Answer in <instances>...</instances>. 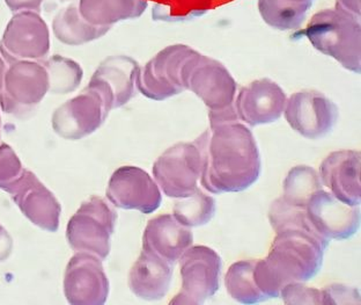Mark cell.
<instances>
[{
	"label": "cell",
	"mask_w": 361,
	"mask_h": 305,
	"mask_svg": "<svg viewBox=\"0 0 361 305\" xmlns=\"http://www.w3.org/2000/svg\"><path fill=\"white\" fill-rule=\"evenodd\" d=\"M43 66L48 73L49 93L65 95L77 91L84 78V71L79 63L64 56L54 55L43 59Z\"/></svg>",
	"instance_id": "cell-24"
},
{
	"label": "cell",
	"mask_w": 361,
	"mask_h": 305,
	"mask_svg": "<svg viewBox=\"0 0 361 305\" xmlns=\"http://www.w3.org/2000/svg\"><path fill=\"white\" fill-rule=\"evenodd\" d=\"M139 68L138 62L129 56H110L99 65L88 85L104 95L113 111L137 95Z\"/></svg>",
	"instance_id": "cell-18"
},
{
	"label": "cell",
	"mask_w": 361,
	"mask_h": 305,
	"mask_svg": "<svg viewBox=\"0 0 361 305\" xmlns=\"http://www.w3.org/2000/svg\"><path fill=\"white\" fill-rule=\"evenodd\" d=\"M110 28L93 26L81 16L78 4H70L61 8L52 20V32L59 42L78 47L99 40Z\"/></svg>",
	"instance_id": "cell-23"
},
{
	"label": "cell",
	"mask_w": 361,
	"mask_h": 305,
	"mask_svg": "<svg viewBox=\"0 0 361 305\" xmlns=\"http://www.w3.org/2000/svg\"><path fill=\"white\" fill-rule=\"evenodd\" d=\"M117 214L100 196H92L81 203L66 227V239L75 252H86L100 258L109 256L111 236Z\"/></svg>",
	"instance_id": "cell-5"
},
{
	"label": "cell",
	"mask_w": 361,
	"mask_h": 305,
	"mask_svg": "<svg viewBox=\"0 0 361 305\" xmlns=\"http://www.w3.org/2000/svg\"><path fill=\"white\" fill-rule=\"evenodd\" d=\"M279 296L286 304H322V290L303 286L302 282L287 285Z\"/></svg>",
	"instance_id": "cell-30"
},
{
	"label": "cell",
	"mask_w": 361,
	"mask_h": 305,
	"mask_svg": "<svg viewBox=\"0 0 361 305\" xmlns=\"http://www.w3.org/2000/svg\"><path fill=\"white\" fill-rule=\"evenodd\" d=\"M63 288L70 304H104L109 295V280L102 260L86 252H75L65 268Z\"/></svg>",
	"instance_id": "cell-12"
},
{
	"label": "cell",
	"mask_w": 361,
	"mask_h": 305,
	"mask_svg": "<svg viewBox=\"0 0 361 305\" xmlns=\"http://www.w3.org/2000/svg\"><path fill=\"white\" fill-rule=\"evenodd\" d=\"M173 265L142 250L129 273L130 290L146 301L165 297L171 286Z\"/></svg>",
	"instance_id": "cell-21"
},
{
	"label": "cell",
	"mask_w": 361,
	"mask_h": 305,
	"mask_svg": "<svg viewBox=\"0 0 361 305\" xmlns=\"http://www.w3.org/2000/svg\"><path fill=\"white\" fill-rule=\"evenodd\" d=\"M48 93V73L42 63H11L0 88V108L8 115L23 117L34 111Z\"/></svg>",
	"instance_id": "cell-7"
},
{
	"label": "cell",
	"mask_w": 361,
	"mask_h": 305,
	"mask_svg": "<svg viewBox=\"0 0 361 305\" xmlns=\"http://www.w3.org/2000/svg\"><path fill=\"white\" fill-rule=\"evenodd\" d=\"M284 113L292 129L310 140L326 136L338 119L337 106L315 90H302L290 95Z\"/></svg>",
	"instance_id": "cell-13"
},
{
	"label": "cell",
	"mask_w": 361,
	"mask_h": 305,
	"mask_svg": "<svg viewBox=\"0 0 361 305\" xmlns=\"http://www.w3.org/2000/svg\"><path fill=\"white\" fill-rule=\"evenodd\" d=\"M195 144L203 162L202 186L209 192H242L259 177L261 155L255 137L239 121L210 126Z\"/></svg>",
	"instance_id": "cell-1"
},
{
	"label": "cell",
	"mask_w": 361,
	"mask_h": 305,
	"mask_svg": "<svg viewBox=\"0 0 361 305\" xmlns=\"http://www.w3.org/2000/svg\"><path fill=\"white\" fill-rule=\"evenodd\" d=\"M0 136H1V117H0Z\"/></svg>",
	"instance_id": "cell-37"
},
{
	"label": "cell",
	"mask_w": 361,
	"mask_h": 305,
	"mask_svg": "<svg viewBox=\"0 0 361 305\" xmlns=\"http://www.w3.org/2000/svg\"><path fill=\"white\" fill-rule=\"evenodd\" d=\"M49 52L50 30L42 16L32 11L14 13L0 40V55L5 62H42Z\"/></svg>",
	"instance_id": "cell-9"
},
{
	"label": "cell",
	"mask_w": 361,
	"mask_h": 305,
	"mask_svg": "<svg viewBox=\"0 0 361 305\" xmlns=\"http://www.w3.org/2000/svg\"><path fill=\"white\" fill-rule=\"evenodd\" d=\"M286 100L284 90L277 83L262 78L240 90L234 108L239 120L255 127L277 121L283 115Z\"/></svg>",
	"instance_id": "cell-17"
},
{
	"label": "cell",
	"mask_w": 361,
	"mask_h": 305,
	"mask_svg": "<svg viewBox=\"0 0 361 305\" xmlns=\"http://www.w3.org/2000/svg\"><path fill=\"white\" fill-rule=\"evenodd\" d=\"M61 3H68V1H71V0H59Z\"/></svg>",
	"instance_id": "cell-38"
},
{
	"label": "cell",
	"mask_w": 361,
	"mask_h": 305,
	"mask_svg": "<svg viewBox=\"0 0 361 305\" xmlns=\"http://www.w3.org/2000/svg\"><path fill=\"white\" fill-rule=\"evenodd\" d=\"M295 4H300V5H306V6L312 7L313 5V0H290Z\"/></svg>",
	"instance_id": "cell-36"
},
{
	"label": "cell",
	"mask_w": 361,
	"mask_h": 305,
	"mask_svg": "<svg viewBox=\"0 0 361 305\" xmlns=\"http://www.w3.org/2000/svg\"><path fill=\"white\" fill-rule=\"evenodd\" d=\"M254 260H242L233 263L226 274V289L229 295L243 304H255L264 301L265 296L256 286Z\"/></svg>",
	"instance_id": "cell-26"
},
{
	"label": "cell",
	"mask_w": 361,
	"mask_h": 305,
	"mask_svg": "<svg viewBox=\"0 0 361 305\" xmlns=\"http://www.w3.org/2000/svg\"><path fill=\"white\" fill-rule=\"evenodd\" d=\"M182 287L171 304H202L219 289L221 258L207 246H192L180 257Z\"/></svg>",
	"instance_id": "cell-8"
},
{
	"label": "cell",
	"mask_w": 361,
	"mask_h": 305,
	"mask_svg": "<svg viewBox=\"0 0 361 305\" xmlns=\"http://www.w3.org/2000/svg\"><path fill=\"white\" fill-rule=\"evenodd\" d=\"M198 52L184 44H175L158 52L139 68L137 90L152 100L162 101L185 91V77Z\"/></svg>",
	"instance_id": "cell-6"
},
{
	"label": "cell",
	"mask_w": 361,
	"mask_h": 305,
	"mask_svg": "<svg viewBox=\"0 0 361 305\" xmlns=\"http://www.w3.org/2000/svg\"><path fill=\"white\" fill-rule=\"evenodd\" d=\"M322 185L345 205H360V152L355 150L334 151L319 167Z\"/></svg>",
	"instance_id": "cell-19"
},
{
	"label": "cell",
	"mask_w": 361,
	"mask_h": 305,
	"mask_svg": "<svg viewBox=\"0 0 361 305\" xmlns=\"http://www.w3.org/2000/svg\"><path fill=\"white\" fill-rule=\"evenodd\" d=\"M78 8L90 25L111 28L120 21L142 16L147 8V0H79Z\"/></svg>",
	"instance_id": "cell-22"
},
{
	"label": "cell",
	"mask_w": 361,
	"mask_h": 305,
	"mask_svg": "<svg viewBox=\"0 0 361 305\" xmlns=\"http://www.w3.org/2000/svg\"><path fill=\"white\" fill-rule=\"evenodd\" d=\"M192 243L190 229L169 214L149 220L142 234V250L162 258L173 266Z\"/></svg>",
	"instance_id": "cell-20"
},
{
	"label": "cell",
	"mask_w": 361,
	"mask_h": 305,
	"mask_svg": "<svg viewBox=\"0 0 361 305\" xmlns=\"http://www.w3.org/2000/svg\"><path fill=\"white\" fill-rule=\"evenodd\" d=\"M25 167L12 146L0 144V189L8 193L16 180L23 174Z\"/></svg>",
	"instance_id": "cell-29"
},
{
	"label": "cell",
	"mask_w": 361,
	"mask_h": 305,
	"mask_svg": "<svg viewBox=\"0 0 361 305\" xmlns=\"http://www.w3.org/2000/svg\"><path fill=\"white\" fill-rule=\"evenodd\" d=\"M276 234L268 257L256 261L254 268L256 286L265 299L278 297L290 283L307 282L314 277L329 245L300 229H284Z\"/></svg>",
	"instance_id": "cell-2"
},
{
	"label": "cell",
	"mask_w": 361,
	"mask_h": 305,
	"mask_svg": "<svg viewBox=\"0 0 361 305\" xmlns=\"http://www.w3.org/2000/svg\"><path fill=\"white\" fill-rule=\"evenodd\" d=\"M44 0H5L7 7L13 13L23 12V11H32V12H41Z\"/></svg>",
	"instance_id": "cell-32"
},
{
	"label": "cell",
	"mask_w": 361,
	"mask_h": 305,
	"mask_svg": "<svg viewBox=\"0 0 361 305\" xmlns=\"http://www.w3.org/2000/svg\"><path fill=\"white\" fill-rule=\"evenodd\" d=\"M203 162L194 143H178L166 150L153 165L155 182L169 198H187L196 191Z\"/></svg>",
	"instance_id": "cell-11"
},
{
	"label": "cell",
	"mask_w": 361,
	"mask_h": 305,
	"mask_svg": "<svg viewBox=\"0 0 361 305\" xmlns=\"http://www.w3.org/2000/svg\"><path fill=\"white\" fill-rule=\"evenodd\" d=\"M185 88L207 104L210 126L239 121L234 108L236 81L223 63L198 52L188 68Z\"/></svg>",
	"instance_id": "cell-4"
},
{
	"label": "cell",
	"mask_w": 361,
	"mask_h": 305,
	"mask_svg": "<svg viewBox=\"0 0 361 305\" xmlns=\"http://www.w3.org/2000/svg\"><path fill=\"white\" fill-rule=\"evenodd\" d=\"M319 189H322L319 173L310 166H295L285 179L284 192L281 200L295 208L306 209L310 196Z\"/></svg>",
	"instance_id": "cell-25"
},
{
	"label": "cell",
	"mask_w": 361,
	"mask_h": 305,
	"mask_svg": "<svg viewBox=\"0 0 361 305\" xmlns=\"http://www.w3.org/2000/svg\"><path fill=\"white\" fill-rule=\"evenodd\" d=\"M216 213V201L210 195L197 189L187 198L175 202L174 216L184 227H194L207 225Z\"/></svg>",
	"instance_id": "cell-28"
},
{
	"label": "cell",
	"mask_w": 361,
	"mask_h": 305,
	"mask_svg": "<svg viewBox=\"0 0 361 305\" xmlns=\"http://www.w3.org/2000/svg\"><path fill=\"white\" fill-rule=\"evenodd\" d=\"M106 198L116 208L151 214L160 207L162 195L149 173L137 166H122L110 177Z\"/></svg>",
	"instance_id": "cell-14"
},
{
	"label": "cell",
	"mask_w": 361,
	"mask_h": 305,
	"mask_svg": "<svg viewBox=\"0 0 361 305\" xmlns=\"http://www.w3.org/2000/svg\"><path fill=\"white\" fill-rule=\"evenodd\" d=\"M310 6L290 0H258V11L269 26L279 30H297L305 23Z\"/></svg>",
	"instance_id": "cell-27"
},
{
	"label": "cell",
	"mask_w": 361,
	"mask_h": 305,
	"mask_svg": "<svg viewBox=\"0 0 361 305\" xmlns=\"http://www.w3.org/2000/svg\"><path fill=\"white\" fill-rule=\"evenodd\" d=\"M306 215L317 234L330 241L348 239L359 230L360 208L345 205L331 193L316 191L307 202Z\"/></svg>",
	"instance_id": "cell-15"
},
{
	"label": "cell",
	"mask_w": 361,
	"mask_h": 305,
	"mask_svg": "<svg viewBox=\"0 0 361 305\" xmlns=\"http://www.w3.org/2000/svg\"><path fill=\"white\" fill-rule=\"evenodd\" d=\"M13 251V239L8 231L0 225V263L6 261Z\"/></svg>",
	"instance_id": "cell-33"
},
{
	"label": "cell",
	"mask_w": 361,
	"mask_h": 305,
	"mask_svg": "<svg viewBox=\"0 0 361 305\" xmlns=\"http://www.w3.org/2000/svg\"><path fill=\"white\" fill-rule=\"evenodd\" d=\"M360 19L338 8H326L314 14L302 34L316 50L336 59L343 68L360 73Z\"/></svg>",
	"instance_id": "cell-3"
},
{
	"label": "cell",
	"mask_w": 361,
	"mask_h": 305,
	"mask_svg": "<svg viewBox=\"0 0 361 305\" xmlns=\"http://www.w3.org/2000/svg\"><path fill=\"white\" fill-rule=\"evenodd\" d=\"M110 112L111 108L104 95L87 85L84 91L54 112L52 129L64 140H82L104 124Z\"/></svg>",
	"instance_id": "cell-10"
},
{
	"label": "cell",
	"mask_w": 361,
	"mask_h": 305,
	"mask_svg": "<svg viewBox=\"0 0 361 305\" xmlns=\"http://www.w3.org/2000/svg\"><path fill=\"white\" fill-rule=\"evenodd\" d=\"M336 8L355 19H360V0H337Z\"/></svg>",
	"instance_id": "cell-34"
},
{
	"label": "cell",
	"mask_w": 361,
	"mask_h": 305,
	"mask_svg": "<svg viewBox=\"0 0 361 305\" xmlns=\"http://www.w3.org/2000/svg\"><path fill=\"white\" fill-rule=\"evenodd\" d=\"M359 292L342 285H332L322 289V304H357Z\"/></svg>",
	"instance_id": "cell-31"
},
{
	"label": "cell",
	"mask_w": 361,
	"mask_h": 305,
	"mask_svg": "<svg viewBox=\"0 0 361 305\" xmlns=\"http://www.w3.org/2000/svg\"><path fill=\"white\" fill-rule=\"evenodd\" d=\"M8 194L23 216L32 225L48 232L59 230L61 203L35 173L23 169V174L12 186Z\"/></svg>",
	"instance_id": "cell-16"
},
{
	"label": "cell",
	"mask_w": 361,
	"mask_h": 305,
	"mask_svg": "<svg viewBox=\"0 0 361 305\" xmlns=\"http://www.w3.org/2000/svg\"><path fill=\"white\" fill-rule=\"evenodd\" d=\"M6 68L7 63L5 62V59H3V56L0 55V88H1V85H3L4 75H5Z\"/></svg>",
	"instance_id": "cell-35"
}]
</instances>
